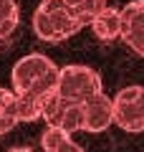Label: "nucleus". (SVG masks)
Segmentation results:
<instances>
[{
    "label": "nucleus",
    "mask_w": 144,
    "mask_h": 152,
    "mask_svg": "<svg viewBox=\"0 0 144 152\" xmlns=\"http://www.w3.org/2000/svg\"><path fill=\"white\" fill-rule=\"evenodd\" d=\"M13 94L23 99H38L41 102L46 94H51L58 81V66L43 53H31L15 61L13 66Z\"/></svg>",
    "instance_id": "1"
},
{
    "label": "nucleus",
    "mask_w": 144,
    "mask_h": 152,
    "mask_svg": "<svg viewBox=\"0 0 144 152\" xmlns=\"http://www.w3.org/2000/svg\"><path fill=\"white\" fill-rule=\"evenodd\" d=\"M86 26H89V18L71 10L63 0H41V5L33 13V31L41 41L48 43L66 41Z\"/></svg>",
    "instance_id": "2"
},
{
    "label": "nucleus",
    "mask_w": 144,
    "mask_h": 152,
    "mask_svg": "<svg viewBox=\"0 0 144 152\" xmlns=\"http://www.w3.org/2000/svg\"><path fill=\"white\" fill-rule=\"evenodd\" d=\"M56 94L58 99L71 104H84L86 99L101 94V79L94 69L81 64H71L58 69V81H56Z\"/></svg>",
    "instance_id": "3"
},
{
    "label": "nucleus",
    "mask_w": 144,
    "mask_h": 152,
    "mask_svg": "<svg viewBox=\"0 0 144 152\" xmlns=\"http://www.w3.org/2000/svg\"><path fill=\"white\" fill-rule=\"evenodd\" d=\"M111 124L124 132H144V86H127L111 99Z\"/></svg>",
    "instance_id": "4"
},
{
    "label": "nucleus",
    "mask_w": 144,
    "mask_h": 152,
    "mask_svg": "<svg viewBox=\"0 0 144 152\" xmlns=\"http://www.w3.org/2000/svg\"><path fill=\"white\" fill-rule=\"evenodd\" d=\"M121 15V31L119 38L144 58V0H132L119 10Z\"/></svg>",
    "instance_id": "5"
},
{
    "label": "nucleus",
    "mask_w": 144,
    "mask_h": 152,
    "mask_svg": "<svg viewBox=\"0 0 144 152\" xmlns=\"http://www.w3.org/2000/svg\"><path fill=\"white\" fill-rule=\"evenodd\" d=\"M109 127H111V99L101 91L84 102V132H104Z\"/></svg>",
    "instance_id": "6"
},
{
    "label": "nucleus",
    "mask_w": 144,
    "mask_h": 152,
    "mask_svg": "<svg viewBox=\"0 0 144 152\" xmlns=\"http://www.w3.org/2000/svg\"><path fill=\"white\" fill-rule=\"evenodd\" d=\"M94 28L96 38H101V41H114L119 38V31H121V15H119L116 8H104L99 15H94V20L89 23Z\"/></svg>",
    "instance_id": "7"
},
{
    "label": "nucleus",
    "mask_w": 144,
    "mask_h": 152,
    "mask_svg": "<svg viewBox=\"0 0 144 152\" xmlns=\"http://www.w3.org/2000/svg\"><path fill=\"white\" fill-rule=\"evenodd\" d=\"M41 147H43V152H86L81 145H76L71 140V134H66L58 127H46L43 129Z\"/></svg>",
    "instance_id": "8"
},
{
    "label": "nucleus",
    "mask_w": 144,
    "mask_h": 152,
    "mask_svg": "<svg viewBox=\"0 0 144 152\" xmlns=\"http://www.w3.org/2000/svg\"><path fill=\"white\" fill-rule=\"evenodd\" d=\"M18 124V112H15V94L10 89L0 86V134L10 132Z\"/></svg>",
    "instance_id": "9"
},
{
    "label": "nucleus",
    "mask_w": 144,
    "mask_h": 152,
    "mask_svg": "<svg viewBox=\"0 0 144 152\" xmlns=\"http://www.w3.org/2000/svg\"><path fill=\"white\" fill-rule=\"evenodd\" d=\"M18 15L20 13H18L15 0H0V41L13 36V31L18 28V20H20Z\"/></svg>",
    "instance_id": "10"
},
{
    "label": "nucleus",
    "mask_w": 144,
    "mask_h": 152,
    "mask_svg": "<svg viewBox=\"0 0 144 152\" xmlns=\"http://www.w3.org/2000/svg\"><path fill=\"white\" fill-rule=\"evenodd\" d=\"M8 152H33V150H28V147H13V150H8Z\"/></svg>",
    "instance_id": "11"
}]
</instances>
